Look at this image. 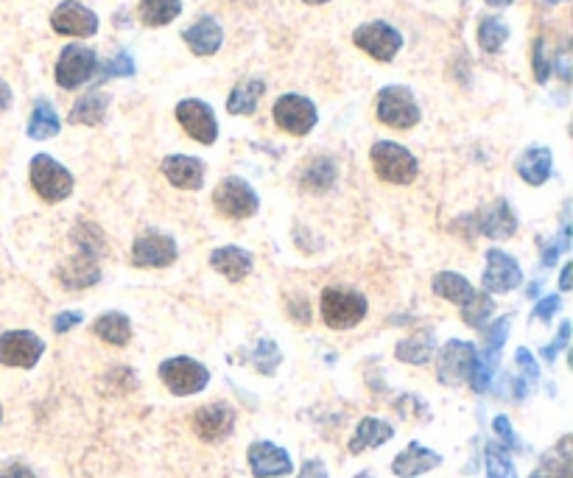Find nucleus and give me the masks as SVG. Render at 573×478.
I'll list each match as a JSON object with an SVG mask.
<instances>
[{
  "label": "nucleus",
  "mask_w": 573,
  "mask_h": 478,
  "mask_svg": "<svg viewBox=\"0 0 573 478\" xmlns=\"http://www.w3.org/2000/svg\"><path fill=\"white\" fill-rule=\"evenodd\" d=\"M562 308L560 297H546V300H540L534 305V319H540V322H551V316L557 314Z\"/></svg>",
  "instance_id": "obj_45"
},
{
  "label": "nucleus",
  "mask_w": 573,
  "mask_h": 478,
  "mask_svg": "<svg viewBox=\"0 0 573 478\" xmlns=\"http://www.w3.org/2000/svg\"><path fill=\"white\" fill-rule=\"evenodd\" d=\"M492 428H495V434L501 437L506 448H515V445H518V437H515V428L509 423V417H504V414L495 417V420H492Z\"/></svg>",
  "instance_id": "obj_44"
},
{
  "label": "nucleus",
  "mask_w": 573,
  "mask_h": 478,
  "mask_svg": "<svg viewBox=\"0 0 573 478\" xmlns=\"http://www.w3.org/2000/svg\"><path fill=\"white\" fill-rule=\"evenodd\" d=\"M266 93L263 79H246V82L232 87L230 98H227V112L230 115H252L258 110V101Z\"/></svg>",
  "instance_id": "obj_27"
},
{
  "label": "nucleus",
  "mask_w": 573,
  "mask_h": 478,
  "mask_svg": "<svg viewBox=\"0 0 573 478\" xmlns=\"http://www.w3.org/2000/svg\"><path fill=\"white\" fill-rule=\"evenodd\" d=\"M490 6H509V3H515V0H487Z\"/></svg>",
  "instance_id": "obj_51"
},
{
  "label": "nucleus",
  "mask_w": 573,
  "mask_h": 478,
  "mask_svg": "<svg viewBox=\"0 0 573 478\" xmlns=\"http://www.w3.org/2000/svg\"><path fill=\"white\" fill-rule=\"evenodd\" d=\"M280 361H283V356H280L277 344L263 339V342L258 344V350H255V364H258L260 372H263V375H274V369H277Z\"/></svg>",
  "instance_id": "obj_42"
},
{
  "label": "nucleus",
  "mask_w": 573,
  "mask_h": 478,
  "mask_svg": "<svg viewBox=\"0 0 573 478\" xmlns=\"http://www.w3.org/2000/svg\"><path fill=\"white\" fill-rule=\"evenodd\" d=\"M543 3H551V6H554V3H565V0H543Z\"/></svg>",
  "instance_id": "obj_54"
},
{
  "label": "nucleus",
  "mask_w": 573,
  "mask_h": 478,
  "mask_svg": "<svg viewBox=\"0 0 573 478\" xmlns=\"http://www.w3.org/2000/svg\"><path fill=\"white\" fill-rule=\"evenodd\" d=\"M137 14L151 28L168 26L171 20H177L182 14V0H140Z\"/></svg>",
  "instance_id": "obj_33"
},
{
  "label": "nucleus",
  "mask_w": 573,
  "mask_h": 478,
  "mask_svg": "<svg viewBox=\"0 0 573 478\" xmlns=\"http://www.w3.org/2000/svg\"><path fill=\"white\" fill-rule=\"evenodd\" d=\"M532 68H534V79L540 84L548 82V76L554 73V59H548L546 54V40L537 37L532 48Z\"/></svg>",
  "instance_id": "obj_41"
},
{
  "label": "nucleus",
  "mask_w": 573,
  "mask_h": 478,
  "mask_svg": "<svg viewBox=\"0 0 573 478\" xmlns=\"http://www.w3.org/2000/svg\"><path fill=\"white\" fill-rule=\"evenodd\" d=\"M369 160H372V168H375V174H378L383 182L409 185V182H414L417 174H420L417 157H414L406 146L392 143V140H378V143L369 149Z\"/></svg>",
  "instance_id": "obj_1"
},
{
  "label": "nucleus",
  "mask_w": 573,
  "mask_h": 478,
  "mask_svg": "<svg viewBox=\"0 0 573 478\" xmlns=\"http://www.w3.org/2000/svg\"><path fill=\"white\" fill-rule=\"evenodd\" d=\"M353 42L378 62H392L400 48H403V34L395 26H389L386 20H372L353 31Z\"/></svg>",
  "instance_id": "obj_8"
},
{
  "label": "nucleus",
  "mask_w": 573,
  "mask_h": 478,
  "mask_svg": "<svg viewBox=\"0 0 573 478\" xmlns=\"http://www.w3.org/2000/svg\"><path fill=\"white\" fill-rule=\"evenodd\" d=\"M434 294H439L442 300L456 302L459 308L476 297V288L470 286V280L456 272H439L434 277Z\"/></svg>",
  "instance_id": "obj_29"
},
{
  "label": "nucleus",
  "mask_w": 573,
  "mask_h": 478,
  "mask_svg": "<svg viewBox=\"0 0 573 478\" xmlns=\"http://www.w3.org/2000/svg\"><path fill=\"white\" fill-rule=\"evenodd\" d=\"M492 311H495V302L487 294L476 291V297L467 302V305H462V319L470 328H484L490 322Z\"/></svg>",
  "instance_id": "obj_36"
},
{
  "label": "nucleus",
  "mask_w": 573,
  "mask_h": 478,
  "mask_svg": "<svg viewBox=\"0 0 573 478\" xmlns=\"http://www.w3.org/2000/svg\"><path fill=\"white\" fill-rule=\"evenodd\" d=\"M182 40H185V45L196 56H213L221 48V42H224V31H221L219 20L202 17V20H196L193 26L182 31Z\"/></svg>",
  "instance_id": "obj_21"
},
{
  "label": "nucleus",
  "mask_w": 573,
  "mask_h": 478,
  "mask_svg": "<svg viewBox=\"0 0 573 478\" xmlns=\"http://www.w3.org/2000/svg\"><path fill=\"white\" fill-rule=\"evenodd\" d=\"M177 260V244L168 235L149 233L132 246V263L140 269H163Z\"/></svg>",
  "instance_id": "obj_16"
},
{
  "label": "nucleus",
  "mask_w": 573,
  "mask_h": 478,
  "mask_svg": "<svg viewBox=\"0 0 573 478\" xmlns=\"http://www.w3.org/2000/svg\"><path fill=\"white\" fill-rule=\"evenodd\" d=\"M0 478H37L26 465H20V462H12V465H3L0 467Z\"/></svg>",
  "instance_id": "obj_48"
},
{
  "label": "nucleus",
  "mask_w": 573,
  "mask_h": 478,
  "mask_svg": "<svg viewBox=\"0 0 573 478\" xmlns=\"http://www.w3.org/2000/svg\"><path fill=\"white\" fill-rule=\"evenodd\" d=\"M31 188L37 191L45 202H65L73 193V174L65 165H59L51 154H37L31 157Z\"/></svg>",
  "instance_id": "obj_4"
},
{
  "label": "nucleus",
  "mask_w": 573,
  "mask_h": 478,
  "mask_svg": "<svg viewBox=\"0 0 573 478\" xmlns=\"http://www.w3.org/2000/svg\"><path fill=\"white\" fill-rule=\"evenodd\" d=\"M551 168H554V154L546 146H534V149L523 151V157L518 160L520 179L529 185H543L551 177Z\"/></svg>",
  "instance_id": "obj_25"
},
{
  "label": "nucleus",
  "mask_w": 573,
  "mask_h": 478,
  "mask_svg": "<svg viewBox=\"0 0 573 478\" xmlns=\"http://www.w3.org/2000/svg\"><path fill=\"white\" fill-rule=\"evenodd\" d=\"M302 3H311V6H322V3H330V0H302Z\"/></svg>",
  "instance_id": "obj_52"
},
{
  "label": "nucleus",
  "mask_w": 573,
  "mask_h": 478,
  "mask_svg": "<svg viewBox=\"0 0 573 478\" xmlns=\"http://www.w3.org/2000/svg\"><path fill=\"white\" fill-rule=\"evenodd\" d=\"M297 478H328V467L322 465V459H308Z\"/></svg>",
  "instance_id": "obj_47"
},
{
  "label": "nucleus",
  "mask_w": 573,
  "mask_h": 478,
  "mask_svg": "<svg viewBox=\"0 0 573 478\" xmlns=\"http://www.w3.org/2000/svg\"><path fill=\"white\" fill-rule=\"evenodd\" d=\"M272 115L274 123H277L283 132L294 137L308 135L316 126V121H319V112H316L314 101L300 96V93H286V96L277 98Z\"/></svg>",
  "instance_id": "obj_9"
},
{
  "label": "nucleus",
  "mask_w": 573,
  "mask_h": 478,
  "mask_svg": "<svg viewBox=\"0 0 573 478\" xmlns=\"http://www.w3.org/2000/svg\"><path fill=\"white\" fill-rule=\"evenodd\" d=\"M336 185V163L330 157H314L302 171V191L328 193Z\"/></svg>",
  "instance_id": "obj_28"
},
{
  "label": "nucleus",
  "mask_w": 573,
  "mask_h": 478,
  "mask_svg": "<svg viewBox=\"0 0 573 478\" xmlns=\"http://www.w3.org/2000/svg\"><path fill=\"white\" fill-rule=\"evenodd\" d=\"M487 478H518L509 456L495 445H487Z\"/></svg>",
  "instance_id": "obj_40"
},
{
  "label": "nucleus",
  "mask_w": 573,
  "mask_h": 478,
  "mask_svg": "<svg viewBox=\"0 0 573 478\" xmlns=\"http://www.w3.org/2000/svg\"><path fill=\"white\" fill-rule=\"evenodd\" d=\"M515 230H518V219H515L512 207L504 199L492 202L490 207H484L478 213V233H484L487 238L504 241V238H512Z\"/></svg>",
  "instance_id": "obj_20"
},
{
  "label": "nucleus",
  "mask_w": 573,
  "mask_h": 478,
  "mask_svg": "<svg viewBox=\"0 0 573 478\" xmlns=\"http://www.w3.org/2000/svg\"><path fill=\"white\" fill-rule=\"evenodd\" d=\"M509 325H512L509 316L498 319V322H492L490 328H487V347H484V356L481 358H487V361H495V364H498V356H501V347H504L506 342Z\"/></svg>",
  "instance_id": "obj_38"
},
{
  "label": "nucleus",
  "mask_w": 573,
  "mask_h": 478,
  "mask_svg": "<svg viewBox=\"0 0 573 478\" xmlns=\"http://www.w3.org/2000/svg\"><path fill=\"white\" fill-rule=\"evenodd\" d=\"M107 107H110V96L101 93V90H90V93H84L70 107V123H76V126H98V123L104 121V115H107Z\"/></svg>",
  "instance_id": "obj_26"
},
{
  "label": "nucleus",
  "mask_w": 573,
  "mask_h": 478,
  "mask_svg": "<svg viewBox=\"0 0 573 478\" xmlns=\"http://www.w3.org/2000/svg\"><path fill=\"white\" fill-rule=\"evenodd\" d=\"M12 87H9V84L3 82V79H0V112H6L9 110V107H12Z\"/></svg>",
  "instance_id": "obj_49"
},
{
  "label": "nucleus",
  "mask_w": 573,
  "mask_h": 478,
  "mask_svg": "<svg viewBox=\"0 0 573 478\" xmlns=\"http://www.w3.org/2000/svg\"><path fill=\"white\" fill-rule=\"evenodd\" d=\"M96 70H98L96 51L87 48V45L73 42V45H65V48H62L59 62H56L54 79L62 90H76V87H82V84L90 82V79L96 76Z\"/></svg>",
  "instance_id": "obj_6"
},
{
  "label": "nucleus",
  "mask_w": 573,
  "mask_h": 478,
  "mask_svg": "<svg viewBox=\"0 0 573 478\" xmlns=\"http://www.w3.org/2000/svg\"><path fill=\"white\" fill-rule=\"evenodd\" d=\"M93 330H96L98 339H104V342L112 344V347H126L129 339H132V325H129V319L118 314V311L98 316Z\"/></svg>",
  "instance_id": "obj_31"
},
{
  "label": "nucleus",
  "mask_w": 573,
  "mask_h": 478,
  "mask_svg": "<svg viewBox=\"0 0 573 478\" xmlns=\"http://www.w3.org/2000/svg\"><path fill=\"white\" fill-rule=\"evenodd\" d=\"M367 316V297L353 288L333 286L322 291V319L333 330L355 328Z\"/></svg>",
  "instance_id": "obj_2"
},
{
  "label": "nucleus",
  "mask_w": 573,
  "mask_h": 478,
  "mask_svg": "<svg viewBox=\"0 0 573 478\" xmlns=\"http://www.w3.org/2000/svg\"><path fill=\"white\" fill-rule=\"evenodd\" d=\"M213 205H216L221 216H227V219L232 221H241L258 213L260 199L246 179L227 177L221 179L219 188L213 191Z\"/></svg>",
  "instance_id": "obj_7"
},
{
  "label": "nucleus",
  "mask_w": 573,
  "mask_h": 478,
  "mask_svg": "<svg viewBox=\"0 0 573 478\" xmlns=\"http://www.w3.org/2000/svg\"><path fill=\"white\" fill-rule=\"evenodd\" d=\"M101 79H123V76H135V59L126 54V51H118L112 56L110 62L98 65L96 70Z\"/></svg>",
  "instance_id": "obj_39"
},
{
  "label": "nucleus",
  "mask_w": 573,
  "mask_h": 478,
  "mask_svg": "<svg viewBox=\"0 0 573 478\" xmlns=\"http://www.w3.org/2000/svg\"><path fill=\"white\" fill-rule=\"evenodd\" d=\"M177 121L179 126L199 140L202 146H213L219 140V121H216V112L213 107L202 101V98H185L177 104Z\"/></svg>",
  "instance_id": "obj_10"
},
{
  "label": "nucleus",
  "mask_w": 573,
  "mask_h": 478,
  "mask_svg": "<svg viewBox=\"0 0 573 478\" xmlns=\"http://www.w3.org/2000/svg\"><path fill=\"white\" fill-rule=\"evenodd\" d=\"M45 353V342L31 330H6L0 336V364L31 369Z\"/></svg>",
  "instance_id": "obj_11"
},
{
  "label": "nucleus",
  "mask_w": 573,
  "mask_h": 478,
  "mask_svg": "<svg viewBox=\"0 0 573 478\" xmlns=\"http://www.w3.org/2000/svg\"><path fill=\"white\" fill-rule=\"evenodd\" d=\"M70 238H73V244L79 246V252H84V255H93V258H98V255H104V233L98 230L96 224H90V221H84V224H79L73 233H70Z\"/></svg>",
  "instance_id": "obj_35"
},
{
  "label": "nucleus",
  "mask_w": 573,
  "mask_h": 478,
  "mask_svg": "<svg viewBox=\"0 0 573 478\" xmlns=\"http://www.w3.org/2000/svg\"><path fill=\"white\" fill-rule=\"evenodd\" d=\"M59 280H62V286L68 288V291H82V288L96 286L98 280H101L98 258L79 252L76 258L68 260V263L59 269Z\"/></svg>",
  "instance_id": "obj_22"
},
{
  "label": "nucleus",
  "mask_w": 573,
  "mask_h": 478,
  "mask_svg": "<svg viewBox=\"0 0 573 478\" xmlns=\"http://www.w3.org/2000/svg\"><path fill=\"white\" fill-rule=\"evenodd\" d=\"M571 274H573V263H565L560 277V291H571Z\"/></svg>",
  "instance_id": "obj_50"
},
{
  "label": "nucleus",
  "mask_w": 573,
  "mask_h": 478,
  "mask_svg": "<svg viewBox=\"0 0 573 478\" xmlns=\"http://www.w3.org/2000/svg\"><path fill=\"white\" fill-rule=\"evenodd\" d=\"M0 420H3V409H0Z\"/></svg>",
  "instance_id": "obj_55"
},
{
  "label": "nucleus",
  "mask_w": 573,
  "mask_h": 478,
  "mask_svg": "<svg viewBox=\"0 0 573 478\" xmlns=\"http://www.w3.org/2000/svg\"><path fill=\"white\" fill-rule=\"evenodd\" d=\"M523 283V272H520L518 260L506 255L501 249H490L487 252V269H484V291H495L504 294Z\"/></svg>",
  "instance_id": "obj_17"
},
{
  "label": "nucleus",
  "mask_w": 573,
  "mask_h": 478,
  "mask_svg": "<svg viewBox=\"0 0 573 478\" xmlns=\"http://www.w3.org/2000/svg\"><path fill=\"white\" fill-rule=\"evenodd\" d=\"M51 28L62 37H93L98 31V14L79 0H62L51 14Z\"/></svg>",
  "instance_id": "obj_13"
},
{
  "label": "nucleus",
  "mask_w": 573,
  "mask_h": 478,
  "mask_svg": "<svg viewBox=\"0 0 573 478\" xmlns=\"http://www.w3.org/2000/svg\"><path fill=\"white\" fill-rule=\"evenodd\" d=\"M442 465V456L434 453L431 448H425L420 442H411L409 448L397 453L395 462H392V473L400 478H417Z\"/></svg>",
  "instance_id": "obj_19"
},
{
  "label": "nucleus",
  "mask_w": 573,
  "mask_h": 478,
  "mask_svg": "<svg viewBox=\"0 0 573 478\" xmlns=\"http://www.w3.org/2000/svg\"><path fill=\"white\" fill-rule=\"evenodd\" d=\"M392 437H395V425H389L386 420H378V417H364L361 423L355 425V434L350 439V453L381 448L383 442H389Z\"/></svg>",
  "instance_id": "obj_23"
},
{
  "label": "nucleus",
  "mask_w": 573,
  "mask_h": 478,
  "mask_svg": "<svg viewBox=\"0 0 573 478\" xmlns=\"http://www.w3.org/2000/svg\"><path fill=\"white\" fill-rule=\"evenodd\" d=\"M375 115L383 126L411 129L420 123V104L406 84H386L375 101Z\"/></svg>",
  "instance_id": "obj_3"
},
{
  "label": "nucleus",
  "mask_w": 573,
  "mask_h": 478,
  "mask_svg": "<svg viewBox=\"0 0 573 478\" xmlns=\"http://www.w3.org/2000/svg\"><path fill=\"white\" fill-rule=\"evenodd\" d=\"M506 37H509V26H506L501 17H495V14L481 17V23H478V45H481L484 54H498Z\"/></svg>",
  "instance_id": "obj_34"
},
{
  "label": "nucleus",
  "mask_w": 573,
  "mask_h": 478,
  "mask_svg": "<svg viewBox=\"0 0 573 478\" xmlns=\"http://www.w3.org/2000/svg\"><path fill=\"white\" fill-rule=\"evenodd\" d=\"M434 350H437V342L431 333H417V336H409L403 342L397 344L395 356L403 361V364H428L434 358Z\"/></svg>",
  "instance_id": "obj_32"
},
{
  "label": "nucleus",
  "mask_w": 573,
  "mask_h": 478,
  "mask_svg": "<svg viewBox=\"0 0 573 478\" xmlns=\"http://www.w3.org/2000/svg\"><path fill=\"white\" fill-rule=\"evenodd\" d=\"M193 431L205 442H221L235 431V409L227 403H210L193 414Z\"/></svg>",
  "instance_id": "obj_15"
},
{
  "label": "nucleus",
  "mask_w": 573,
  "mask_h": 478,
  "mask_svg": "<svg viewBox=\"0 0 573 478\" xmlns=\"http://www.w3.org/2000/svg\"><path fill=\"white\" fill-rule=\"evenodd\" d=\"M476 358V344L453 339V342H448L439 350L437 378L445 386H462L464 381H470V372H473Z\"/></svg>",
  "instance_id": "obj_12"
},
{
  "label": "nucleus",
  "mask_w": 573,
  "mask_h": 478,
  "mask_svg": "<svg viewBox=\"0 0 573 478\" xmlns=\"http://www.w3.org/2000/svg\"><path fill=\"white\" fill-rule=\"evenodd\" d=\"M59 129H62V121H59V115H56V110L51 107V101L40 98V101L34 104V110H31V118H28V137L48 140V137L59 135Z\"/></svg>",
  "instance_id": "obj_30"
},
{
  "label": "nucleus",
  "mask_w": 573,
  "mask_h": 478,
  "mask_svg": "<svg viewBox=\"0 0 573 478\" xmlns=\"http://www.w3.org/2000/svg\"><path fill=\"white\" fill-rule=\"evenodd\" d=\"M165 179L179 188V191H199L205 185V163L199 157H188V154H171L163 160Z\"/></svg>",
  "instance_id": "obj_18"
},
{
  "label": "nucleus",
  "mask_w": 573,
  "mask_h": 478,
  "mask_svg": "<svg viewBox=\"0 0 573 478\" xmlns=\"http://www.w3.org/2000/svg\"><path fill=\"white\" fill-rule=\"evenodd\" d=\"M515 361H518L520 367V378L515 381V386H518V397H526V392L532 389L534 383L540 381V367H537V361H534V356L526 350V347H520L518 353H515Z\"/></svg>",
  "instance_id": "obj_37"
},
{
  "label": "nucleus",
  "mask_w": 573,
  "mask_h": 478,
  "mask_svg": "<svg viewBox=\"0 0 573 478\" xmlns=\"http://www.w3.org/2000/svg\"><path fill=\"white\" fill-rule=\"evenodd\" d=\"M355 478H375V476H372V473H358Z\"/></svg>",
  "instance_id": "obj_53"
},
{
  "label": "nucleus",
  "mask_w": 573,
  "mask_h": 478,
  "mask_svg": "<svg viewBox=\"0 0 573 478\" xmlns=\"http://www.w3.org/2000/svg\"><path fill=\"white\" fill-rule=\"evenodd\" d=\"M84 322V314H79V311H68V314H59L54 319V330L56 333H68V330H73L76 325H82Z\"/></svg>",
  "instance_id": "obj_46"
},
{
  "label": "nucleus",
  "mask_w": 573,
  "mask_h": 478,
  "mask_svg": "<svg viewBox=\"0 0 573 478\" xmlns=\"http://www.w3.org/2000/svg\"><path fill=\"white\" fill-rule=\"evenodd\" d=\"M210 266L224 274L227 280L238 283L252 272V255L246 249H238V246H221L210 255Z\"/></svg>",
  "instance_id": "obj_24"
},
{
  "label": "nucleus",
  "mask_w": 573,
  "mask_h": 478,
  "mask_svg": "<svg viewBox=\"0 0 573 478\" xmlns=\"http://www.w3.org/2000/svg\"><path fill=\"white\" fill-rule=\"evenodd\" d=\"M568 339H571V322H562L560 333H557V342L548 344L546 350H543V358H546L548 364L557 358V353H560V350H565V347H568Z\"/></svg>",
  "instance_id": "obj_43"
},
{
  "label": "nucleus",
  "mask_w": 573,
  "mask_h": 478,
  "mask_svg": "<svg viewBox=\"0 0 573 478\" xmlns=\"http://www.w3.org/2000/svg\"><path fill=\"white\" fill-rule=\"evenodd\" d=\"M160 381L165 383V389L171 395L177 397H188V395H199L210 383V372H207L205 364H199L196 358L188 356H177L168 358L160 364Z\"/></svg>",
  "instance_id": "obj_5"
},
{
  "label": "nucleus",
  "mask_w": 573,
  "mask_h": 478,
  "mask_svg": "<svg viewBox=\"0 0 573 478\" xmlns=\"http://www.w3.org/2000/svg\"><path fill=\"white\" fill-rule=\"evenodd\" d=\"M246 462H249V470H252V476L255 478H280L288 476V473L294 470V462H291L288 451H283V448L274 445V442H266V439L249 445Z\"/></svg>",
  "instance_id": "obj_14"
}]
</instances>
